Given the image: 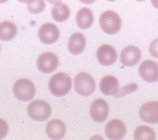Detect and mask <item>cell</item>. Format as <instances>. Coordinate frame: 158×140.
Listing matches in <instances>:
<instances>
[{"instance_id":"cell-1","label":"cell","mask_w":158,"mask_h":140,"mask_svg":"<svg viewBox=\"0 0 158 140\" xmlns=\"http://www.w3.org/2000/svg\"><path fill=\"white\" fill-rule=\"evenodd\" d=\"M72 87L71 78L65 73H58L51 77L49 82L50 91L57 97L67 95Z\"/></svg>"},{"instance_id":"cell-2","label":"cell","mask_w":158,"mask_h":140,"mask_svg":"<svg viewBox=\"0 0 158 140\" xmlns=\"http://www.w3.org/2000/svg\"><path fill=\"white\" fill-rule=\"evenodd\" d=\"M99 24L103 32L108 35H116L122 28V19L114 11H106L101 15Z\"/></svg>"},{"instance_id":"cell-3","label":"cell","mask_w":158,"mask_h":140,"mask_svg":"<svg viewBox=\"0 0 158 140\" xmlns=\"http://www.w3.org/2000/svg\"><path fill=\"white\" fill-rule=\"evenodd\" d=\"M13 93L20 101H30L35 95V86L30 79L20 78L14 84Z\"/></svg>"},{"instance_id":"cell-4","label":"cell","mask_w":158,"mask_h":140,"mask_svg":"<svg viewBox=\"0 0 158 140\" xmlns=\"http://www.w3.org/2000/svg\"><path fill=\"white\" fill-rule=\"evenodd\" d=\"M27 115L32 120L43 122L50 118L51 107L43 100H35L27 107Z\"/></svg>"},{"instance_id":"cell-5","label":"cell","mask_w":158,"mask_h":140,"mask_svg":"<svg viewBox=\"0 0 158 140\" xmlns=\"http://www.w3.org/2000/svg\"><path fill=\"white\" fill-rule=\"evenodd\" d=\"M74 89L80 95L89 96L95 91L96 83L90 74L81 72L74 78Z\"/></svg>"},{"instance_id":"cell-6","label":"cell","mask_w":158,"mask_h":140,"mask_svg":"<svg viewBox=\"0 0 158 140\" xmlns=\"http://www.w3.org/2000/svg\"><path fill=\"white\" fill-rule=\"evenodd\" d=\"M58 66V58L52 52H44L37 60V67L44 74H50L56 70Z\"/></svg>"},{"instance_id":"cell-7","label":"cell","mask_w":158,"mask_h":140,"mask_svg":"<svg viewBox=\"0 0 158 140\" xmlns=\"http://www.w3.org/2000/svg\"><path fill=\"white\" fill-rule=\"evenodd\" d=\"M60 32L56 25L53 23L43 24L39 30V40L46 45L56 43L59 39Z\"/></svg>"},{"instance_id":"cell-8","label":"cell","mask_w":158,"mask_h":140,"mask_svg":"<svg viewBox=\"0 0 158 140\" xmlns=\"http://www.w3.org/2000/svg\"><path fill=\"white\" fill-rule=\"evenodd\" d=\"M90 116L96 123H103L109 115V105L106 100L98 99L91 104Z\"/></svg>"},{"instance_id":"cell-9","label":"cell","mask_w":158,"mask_h":140,"mask_svg":"<svg viewBox=\"0 0 158 140\" xmlns=\"http://www.w3.org/2000/svg\"><path fill=\"white\" fill-rule=\"evenodd\" d=\"M139 74L147 83L158 81V64L152 60H145L139 66Z\"/></svg>"},{"instance_id":"cell-10","label":"cell","mask_w":158,"mask_h":140,"mask_svg":"<svg viewBox=\"0 0 158 140\" xmlns=\"http://www.w3.org/2000/svg\"><path fill=\"white\" fill-rule=\"evenodd\" d=\"M139 114L143 122L151 124L158 123V101L148 102L143 104Z\"/></svg>"},{"instance_id":"cell-11","label":"cell","mask_w":158,"mask_h":140,"mask_svg":"<svg viewBox=\"0 0 158 140\" xmlns=\"http://www.w3.org/2000/svg\"><path fill=\"white\" fill-rule=\"evenodd\" d=\"M97 58L102 66H111L117 61L118 53L110 45H102L97 51Z\"/></svg>"},{"instance_id":"cell-12","label":"cell","mask_w":158,"mask_h":140,"mask_svg":"<svg viewBox=\"0 0 158 140\" xmlns=\"http://www.w3.org/2000/svg\"><path fill=\"white\" fill-rule=\"evenodd\" d=\"M141 58L140 49L134 46H128L121 52L120 59L122 64L125 66H133L137 64Z\"/></svg>"},{"instance_id":"cell-13","label":"cell","mask_w":158,"mask_h":140,"mask_svg":"<svg viewBox=\"0 0 158 140\" xmlns=\"http://www.w3.org/2000/svg\"><path fill=\"white\" fill-rule=\"evenodd\" d=\"M106 134L110 139H122L126 134V126L119 119H113L106 126Z\"/></svg>"},{"instance_id":"cell-14","label":"cell","mask_w":158,"mask_h":140,"mask_svg":"<svg viewBox=\"0 0 158 140\" xmlns=\"http://www.w3.org/2000/svg\"><path fill=\"white\" fill-rule=\"evenodd\" d=\"M66 132V126L59 119H52L46 126V134L52 139H61L65 136Z\"/></svg>"},{"instance_id":"cell-15","label":"cell","mask_w":158,"mask_h":140,"mask_svg":"<svg viewBox=\"0 0 158 140\" xmlns=\"http://www.w3.org/2000/svg\"><path fill=\"white\" fill-rule=\"evenodd\" d=\"M100 90L105 95L115 96L119 91L118 78L113 75H106L100 81Z\"/></svg>"},{"instance_id":"cell-16","label":"cell","mask_w":158,"mask_h":140,"mask_svg":"<svg viewBox=\"0 0 158 140\" xmlns=\"http://www.w3.org/2000/svg\"><path fill=\"white\" fill-rule=\"evenodd\" d=\"M86 41L85 36L81 33H74L70 36L68 42V49L73 55H80L85 50Z\"/></svg>"},{"instance_id":"cell-17","label":"cell","mask_w":158,"mask_h":140,"mask_svg":"<svg viewBox=\"0 0 158 140\" xmlns=\"http://www.w3.org/2000/svg\"><path fill=\"white\" fill-rule=\"evenodd\" d=\"M76 23L80 29L87 30L94 23V14L92 11L87 7L81 8L76 15Z\"/></svg>"},{"instance_id":"cell-18","label":"cell","mask_w":158,"mask_h":140,"mask_svg":"<svg viewBox=\"0 0 158 140\" xmlns=\"http://www.w3.org/2000/svg\"><path fill=\"white\" fill-rule=\"evenodd\" d=\"M17 27L10 21H4L0 23V40L10 41L17 35Z\"/></svg>"},{"instance_id":"cell-19","label":"cell","mask_w":158,"mask_h":140,"mask_svg":"<svg viewBox=\"0 0 158 140\" xmlns=\"http://www.w3.org/2000/svg\"><path fill=\"white\" fill-rule=\"evenodd\" d=\"M51 15H52L54 20L58 22V23H62L69 19V15H70V10L66 4H58L52 8Z\"/></svg>"},{"instance_id":"cell-20","label":"cell","mask_w":158,"mask_h":140,"mask_svg":"<svg viewBox=\"0 0 158 140\" xmlns=\"http://www.w3.org/2000/svg\"><path fill=\"white\" fill-rule=\"evenodd\" d=\"M133 137L137 140H153L156 138V134L149 126H140L134 131Z\"/></svg>"},{"instance_id":"cell-21","label":"cell","mask_w":158,"mask_h":140,"mask_svg":"<svg viewBox=\"0 0 158 140\" xmlns=\"http://www.w3.org/2000/svg\"><path fill=\"white\" fill-rule=\"evenodd\" d=\"M46 8L44 0H31L27 3V9L31 14H41Z\"/></svg>"},{"instance_id":"cell-22","label":"cell","mask_w":158,"mask_h":140,"mask_svg":"<svg viewBox=\"0 0 158 140\" xmlns=\"http://www.w3.org/2000/svg\"><path fill=\"white\" fill-rule=\"evenodd\" d=\"M138 88V86L137 85L136 83H130L129 85H126L123 87H122L121 89H119L118 92L117 93L114 97L116 98H121V97H123V96L126 95L128 94H130L132 92H134L136 91Z\"/></svg>"},{"instance_id":"cell-23","label":"cell","mask_w":158,"mask_h":140,"mask_svg":"<svg viewBox=\"0 0 158 140\" xmlns=\"http://www.w3.org/2000/svg\"><path fill=\"white\" fill-rule=\"evenodd\" d=\"M9 130V127L5 120L0 119V139L5 138Z\"/></svg>"},{"instance_id":"cell-24","label":"cell","mask_w":158,"mask_h":140,"mask_svg":"<svg viewBox=\"0 0 158 140\" xmlns=\"http://www.w3.org/2000/svg\"><path fill=\"white\" fill-rule=\"evenodd\" d=\"M148 51L152 57L158 58V39H155L151 43Z\"/></svg>"},{"instance_id":"cell-25","label":"cell","mask_w":158,"mask_h":140,"mask_svg":"<svg viewBox=\"0 0 158 140\" xmlns=\"http://www.w3.org/2000/svg\"><path fill=\"white\" fill-rule=\"evenodd\" d=\"M47 2H49V3L52 4V5H58V4H60L61 2H62V0H46Z\"/></svg>"},{"instance_id":"cell-26","label":"cell","mask_w":158,"mask_h":140,"mask_svg":"<svg viewBox=\"0 0 158 140\" xmlns=\"http://www.w3.org/2000/svg\"><path fill=\"white\" fill-rule=\"evenodd\" d=\"M80 2H82L83 4H86V5H89V4H92L96 1V0H79Z\"/></svg>"},{"instance_id":"cell-27","label":"cell","mask_w":158,"mask_h":140,"mask_svg":"<svg viewBox=\"0 0 158 140\" xmlns=\"http://www.w3.org/2000/svg\"><path fill=\"white\" fill-rule=\"evenodd\" d=\"M151 3L156 9L158 10V0H151Z\"/></svg>"},{"instance_id":"cell-28","label":"cell","mask_w":158,"mask_h":140,"mask_svg":"<svg viewBox=\"0 0 158 140\" xmlns=\"http://www.w3.org/2000/svg\"><path fill=\"white\" fill-rule=\"evenodd\" d=\"M18 1L20 2H23V3H26V2H27V3H28V2H29L31 0H18Z\"/></svg>"},{"instance_id":"cell-29","label":"cell","mask_w":158,"mask_h":140,"mask_svg":"<svg viewBox=\"0 0 158 140\" xmlns=\"http://www.w3.org/2000/svg\"><path fill=\"white\" fill-rule=\"evenodd\" d=\"M7 1H8V0H0V4L4 3V2H7Z\"/></svg>"},{"instance_id":"cell-30","label":"cell","mask_w":158,"mask_h":140,"mask_svg":"<svg viewBox=\"0 0 158 140\" xmlns=\"http://www.w3.org/2000/svg\"><path fill=\"white\" fill-rule=\"evenodd\" d=\"M106 1H109V2H115L117 0H106Z\"/></svg>"},{"instance_id":"cell-31","label":"cell","mask_w":158,"mask_h":140,"mask_svg":"<svg viewBox=\"0 0 158 140\" xmlns=\"http://www.w3.org/2000/svg\"><path fill=\"white\" fill-rule=\"evenodd\" d=\"M136 1H137V2H144L145 0H136Z\"/></svg>"},{"instance_id":"cell-32","label":"cell","mask_w":158,"mask_h":140,"mask_svg":"<svg viewBox=\"0 0 158 140\" xmlns=\"http://www.w3.org/2000/svg\"><path fill=\"white\" fill-rule=\"evenodd\" d=\"M0 51H1V48H0Z\"/></svg>"}]
</instances>
